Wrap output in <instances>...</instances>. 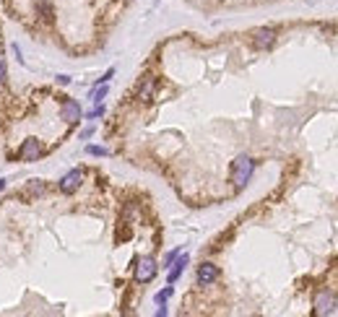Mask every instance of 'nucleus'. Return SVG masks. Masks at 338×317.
Instances as JSON below:
<instances>
[{"label":"nucleus","mask_w":338,"mask_h":317,"mask_svg":"<svg viewBox=\"0 0 338 317\" xmlns=\"http://www.w3.org/2000/svg\"><path fill=\"white\" fill-rule=\"evenodd\" d=\"M252 172H255V161L250 159V156H237L234 161H232V185L237 187V190H242L245 185L250 182V177H252Z\"/></svg>","instance_id":"nucleus-1"},{"label":"nucleus","mask_w":338,"mask_h":317,"mask_svg":"<svg viewBox=\"0 0 338 317\" xmlns=\"http://www.w3.org/2000/svg\"><path fill=\"white\" fill-rule=\"evenodd\" d=\"M156 260L154 258H138L135 260V281L138 284H149V281H154V276H156Z\"/></svg>","instance_id":"nucleus-2"},{"label":"nucleus","mask_w":338,"mask_h":317,"mask_svg":"<svg viewBox=\"0 0 338 317\" xmlns=\"http://www.w3.org/2000/svg\"><path fill=\"white\" fill-rule=\"evenodd\" d=\"M81 117H84V110H81V104L76 102V99H62L60 102V120L76 125Z\"/></svg>","instance_id":"nucleus-3"},{"label":"nucleus","mask_w":338,"mask_h":317,"mask_svg":"<svg viewBox=\"0 0 338 317\" xmlns=\"http://www.w3.org/2000/svg\"><path fill=\"white\" fill-rule=\"evenodd\" d=\"M42 153H44V148H42L39 138H26L21 143V148H18V159L21 161H36V159H42Z\"/></svg>","instance_id":"nucleus-4"},{"label":"nucleus","mask_w":338,"mask_h":317,"mask_svg":"<svg viewBox=\"0 0 338 317\" xmlns=\"http://www.w3.org/2000/svg\"><path fill=\"white\" fill-rule=\"evenodd\" d=\"M84 177H86V174H84V169H70L68 174L58 182L60 193H62V195H73V193H76V190L81 187V182H84Z\"/></svg>","instance_id":"nucleus-5"},{"label":"nucleus","mask_w":338,"mask_h":317,"mask_svg":"<svg viewBox=\"0 0 338 317\" xmlns=\"http://www.w3.org/2000/svg\"><path fill=\"white\" fill-rule=\"evenodd\" d=\"M276 37H278L276 29L263 26V29H258V31L252 34V47H255V50H271L273 44H276Z\"/></svg>","instance_id":"nucleus-6"},{"label":"nucleus","mask_w":338,"mask_h":317,"mask_svg":"<svg viewBox=\"0 0 338 317\" xmlns=\"http://www.w3.org/2000/svg\"><path fill=\"white\" fill-rule=\"evenodd\" d=\"M195 281L200 286H211L218 281V268L214 265V262H200L198 265V273H195Z\"/></svg>","instance_id":"nucleus-7"},{"label":"nucleus","mask_w":338,"mask_h":317,"mask_svg":"<svg viewBox=\"0 0 338 317\" xmlns=\"http://www.w3.org/2000/svg\"><path fill=\"white\" fill-rule=\"evenodd\" d=\"M333 307H336V302H333V294L331 291H320L315 296V304H312V312L317 315V317H328L333 312Z\"/></svg>","instance_id":"nucleus-8"},{"label":"nucleus","mask_w":338,"mask_h":317,"mask_svg":"<svg viewBox=\"0 0 338 317\" xmlns=\"http://www.w3.org/2000/svg\"><path fill=\"white\" fill-rule=\"evenodd\" d=\"M187 262H190L187 252H185V255H182V252H180V255H177V260L172 262V268H169V276H167V281H169V284H177V281H180V276L185 273V265H187Z\"/></svg>","instance_id":"nucleus-9"},{"label":"nucleus","mask_w":338,"mask_h":317,"mask_svg":"<svg viewBox=\"0 0 338 317\" xmlns=\"http://www.w3.org/2000/svg\"><path fill=\"white\" fill-rule=\"evenodd\" d=\"M154 91H156V78L146 76L143 84L138 86V99H141V102H151V99H154Z\"/></svg>","instance_id":"nucleus-10"},{"label":"nucleus","mask_w":338,"mask_h":317,"mask_svg":"<svg viewBox=\"0 0 338 317\" xmlns=\"http://www.w3.org/2000/svg\"><path fill=\"white\" fill-rule=\"evenodd\" d=\"M107 91H109V88H107V84H99L96 88H91L89 99H91V102H94V104H102V99L107 96Z\"/></svg>","instance_id":"nucleus-11"},{"label":"nucleus","mask_w":338,"mask_h":317,"mask_svg":"<svg viewBox=\"0 0 338 317\" xmlns=\"http://www.w3.org/2000/svg\"><path fill=\"white\" fill-rule=\"evenodd\" d=\"M172 294H175V288H172V284H169L167 288H161V291L156 294V304H164V302H167V299H169Z\"/></svg>","instance_id":"nucleus-12"},{"label":"nucleus","mask_w":338,"mask_h":317,"mask_svg":"<svg viewBox=\"0 0 338 317\" xmlns=\"http://www.w3.org/2000/svg\"><path fill=\"white\" fill-rule=\"evenodd\" d=\"M26 193H31V195H42L44 193V185H42V179H34V185L26 187Z\"/></svg>","instance_id":"nucleus-13"},{"label":"nucleus","mask_w":338,"mask_h":317,"mask_svg":"<svg viewBox=\"0 0 338 317\" xmlns=\"http://www.w3.org/2000/svg\"><path fill=\"white\" fill-rule=\"evenodd\" d=\"M86 153H89V156H107V148H102V146H86Z\"/></svg>","instance_id":"nucleus-14"},{"label":"nucleus","mask_w":338,"mask_h":317,"mask_svg":"<svg viewBox=\"0 0 338 317\" xmlns=\"http://www.w3.org/2000/svg\"><path fill=\"white\" fill-rule=\"evenodd\" d=\"M177 255H180V247H177V250H172V252H167V258H164V268H169L172 262L177 260Z\"/></svg>","instance_id":"nucleus-15"},{"label":"nucleus","mask_w":338,"mask_h":317,"mask_svg":"<svg viewBox=\"0 0 338 317\" xmlns=\"http://www.w3.org/2000/svg\"><path fill=\"white\" fill-rule=\"evenodd\" d=\"M104 115V104H96V110H91L86 117H89V120H96V117H102Z\"/></svg>","instance_id":"nucleus-16"},{"label":"nucleus","mask_w":338,"mask_h":317,"mask_svg":"<svg viewBox=\"0 0 338 317\" xmlns=\"http://www.w3.org/2000/svg\"><path fill=\"white\" fill-rule=\"evenodd\" d=\"M112 76H115V68H109V70H107V73H104L102 78H99V81H96V86H99V84H107V81H109V78H112Z\"/></svg>","instance_id":"nucleus-17"},{"label":"nucleus","mask_w":338,"mask_h":317,"mask_svg":"<svg viewBox=\"0 0 338 317\" xmlns=\"http://www.w3.org/2000/svg\"><path fill=\"white\" fill-rule=\"evenodd\" d=\"M58 84L60 86H68L70 84V76H58Z\"/></svg>","instance_id":"nucleus-18"},{"label":"nucleus","mask_w":338,"mask_h":317,"mask_svg":"<svg viewBox=\"0 0 338 317\" xmlns=\"http://www.w3.org/2000/svg\"><path fill=\"white\" fill-rule=\"evenodd\" d=\"M3 81H5V62L0 60V84H3Z\"/></svg>","instance_id":"nucleus-19"},{"label":"nucleus","mask_w":338,"mask_h":317,"mask_svg":"<svg viewBox=\"0 0 338 317\" xmlns=\"http://www.w3.org/2000/svg\"><path fill=\"white\" fill-rule=\"evenodd\" d=\"M91 135H94V128H86L84 133H81V138H91Z\"/></svg>","instance_id":"nucleus-20"},{"label":"nucleus","mask_w":338,"mask_h":317,"mask_svg":"<svg viewBox=\"0 0 338 317\" xmlns=\"http://www.w3.org/2000/svg\"><path fill=\"white\" fill-rule=\"evenodd\" d=\"M3 190H5V179H0V193H3Z\"/></svg>","instance_id":"nucleus-21"}]
</instances>
